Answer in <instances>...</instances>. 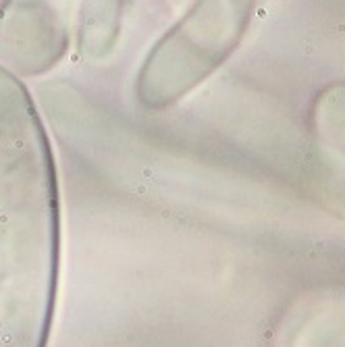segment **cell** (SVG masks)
I'll return each mask as SVG.
<instances>
[{
	"label": "cell",
	"mask_w": 345,
	"mask_h": 347,
	"mask_svg": "<svg viewBox=\"0 0 345 347\" xmlns=\"http://www.w3.org/2000/svg\"><path fill=\"white\" fill-rule=\"evenodd\" d=\"M56 279L50 144L27 89L0 67V347H46Z\"/></svg>",
	"instance_id": "1"
}]
</instances>
